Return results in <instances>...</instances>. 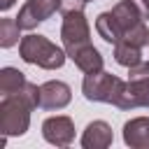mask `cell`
Wrapping results in <instances>:
<instances>
[{"label": "cell", "mask_w": 149, "mask_h": 149, "mask_svg": "<svg viewBox=\"0 0 149 149\" xmlns=\"http://www.w3.org/2000/svg\"><path fill=\"white\" fill-rule=\"evenodd\" d=\"M40 107V86L26 84L23 91L2 95L0 100V133L5 137L23 135L30 126V112Z\"/></svg>", "instance_id": "6da1fadb"}, {"label": "cell", "mask_w": 149, "mask_h": 149, "mask_svg": "<svg viewBox=\"0 0 149 149\" xmlns=\"http://www.w3.org/2000/svg\"><path fill=\"white\" fill-rule=\"evenodd\" d=\"M19 54H21V58L26 63L37 65V68H44V70H58L65 63V56H68L51 40H47L44 35H35V33L21 37Z\"/></svg>", "instance_id": "7a4b0ae2"}, {"label": "cell", "mask_w": 149, "mask_h": 149, "mask_svg": "<svg viewBox=\"0 0 149 149\" xmlns=\"http://www.w3.org/2000/svg\"><path fill=\"white\" fill-rule=\"evenodd\" d=\"M123 84L126 81L119 79L116 74L105 72V70H98V72H91V74L84 77L81 93L91 102H109V105H116V98L121 95Z\"/></svg>", "instance_id": "3957f363"}, {"label": "cell", "mask_w": 149, "mask_h": 149, "mask_svg": "<svg viewBox=\"0 0 149 149\" xmlns=\"http://www.w3.org/2000/svg\"><path fill=\"white\" fill-rule=\"evenodd\" d=\"M88 37H91V28H88V21L84 16V9L65 12L63 14V26H61V40H63L65 54L72 58L77 51H81L84 47L91 44Z\"/></svg>", "instance_id": "277c9868"}, {"label": "cell", "mask_w": 149, "mask_h": 149, "mask_svg": "<svg viewBox=\"0 0 149 149\" xmlns=\"http://www.w3.org/2000/svg\"><path fill=\"white\" fill-rule=\"evenodd\" d=\"M61 9V0H26V5L19 9V26L21 30H33L40 23H44L49 16H54Z\"/></svg>", "instance_id": "5b68a950"}, {"label": "cell", "mask_w": 149, "mask_h": 149, "mask_svg": "<svg viewBox=\"0 0 149 149\" xmlns=\"http://www.w3.org/2000/svg\"><path fill=\"white\" fill-rule=\"evenodd\" d=\"M119 109H135L149 107V77H130L123 84L121 95L116 98Z\"/></svg>", "instance_id": "8992f818"}, {"label": "cell", "mask_w": 149, "mask_h": 149, "mask_svg": "<svg viewBox=\"0 0 149 149\" xmlns=\"http://www.w3.org/2000/svg\"><path fill=\"white\" fill-rule=\"evenodd\" d=\"M42 137L54 147H68L74 140V123L70 116H49L42 123Z\"/></svg>", "instance_id": "52a82bcc"}, {"label": "cell", "mask_w": 149, "mask_h": 149, "mask_svg": "<svg viewBox=\"0 0 149 149\" xmlns=\"http://www.w3.org/2000/svg\"><path fill=\"white\" fill-rule=\"evenodd\" d=\"M70 100L72 91L61 79H51L40 86V109H63L65 105H70Z\"/></svg>", "instance_id": "ba28073f"}, {"label": "cell", "mask_w": 149, "mask_h": 149, "mask_svg": "<svg viewBox=\"0 0 149 149\" xmlns=\"http://www.w3.org/2000/svg\"><path fill=\"white\" fill-rule=\"evenodd\" d=\"M112 140H114V133H112L109 123H105V121H91L84 128L81 147L84 149H105V147L112 144Z\"/></svg>", "instance_id": "9c48e42d"}, {"label": "cell", "mask_w": 149, "mask_h": 149, "mask_svg": "<svg viewBox=\"0 0 149 149\" xmlns=\"http://www.w3.org/2000/svg\"><path fill=\"white\" fill-rule=\"evenodd\" d=\"M123 142L133 149L149 147V116H135L123 123Z\"/></svg>", "instance_id": "30bf717a"}, {"label": "cell", "mask_w": 149, "mask_h": 149, "mask_svg": "<svg viewBox=\"0 0 149 149\" xmlns=\"http://www.w3.org/2000/svg\"><path fill=\"white\" fill-rule=\"evenodd\" d=\"M95 30H98V35H100L105 42H109V44H116V42L121 40V35H123V30H121L114 12H102V14H98V19H95Z\"/></svg>", "instance_id": "8fae6325"}, {"label": "cell", "mask_w": 149, "mask_h": 149, "mask_svg": "<svg viewBox=\"0 0 149 149\" xmlns=\"http://www.w3.org/2000/svg\"><path fill=\"white\" fill-rule=\"evenodd\" d=\"M72 61H74V65H77L84 74H91V72L102 70V56H100V51H98L93 44H88V47H84L81 51H77V54L72 56Z\"/></svg>", "instance_id": "7c38bea8"}, {"label": "cell", "mask_w": 149, "mask_h": 149, "mask_svg": "<svg viewBox=\"0 0 149 149\" xmlns=\"http://www.w3.org/2000/svg\"><path fill=\"white\" fill-rule=\"evenodd\" d=\"M26 84H28V79L19 68H2L0 70V93L2 95L19 93L26 88Z\"/></svg>", "instance_id": "4fadbf2b"}, {"label": "cell", "mask_w": 149, "mask_h": 149, "mask_svg": "<svg viewBox=\"0 0 149 149\" xmlns=\"http://www.w3.org/2000/svg\"><path fill=\"white\" fill-rule=\"evenodd\" d=\"M114 61L123 68H137L142 63V47L128 44V42H116L114 44Z\"/></svg>", "instance_id": "5bb4252c"}, {"label": "cell", "mask_w": 149, "mask_h": 149, "mask_svg": "<svg viewBox=\"0 0 149 149\" xmlns=\"http://www.w3.org/2000/svg\"><path fill=\"white\" fill-rule=\"evenodd\" d=\"M21 37V26L16 19H0V47L2 49H9L19 42Z\"/></svg>", "instance_id": "9a60e30c"}, {"label": "cell", "mask_w": 149, "mask_h": 149, "mask_svg": "<svg viewBox=\"0 0 149 149\" xmlns=\"http://www.w3.org/2000/svg\"><path fill=\"white\" fill-rule=\"evenodd\" d=\"M86 2L84 0H61V12H74V9H84Z\"/></svg>", "instance_id": "2e32d148"}, {"label": "cell", "mask_w": 149, "mask_h": 149, "mask_svg": "<svg viewBox=\"0 0 149 149\" xmlns=\"http://www.w3.org/2000/svg\"><path fill=\"white\" fill-rule=\"evenodd\" d=\"M130 77H149V61H142L137 68H130Z\"/></svg>", "instance_id": "e0dca14e"}, {"label": "cell", "mask_w": 149, "mask_h": 149, "mask_svg": "<svg viewBox=\"0 0 149 149\" xmlns=\"http://www.w3.org/2000/svg\"><path fill=\"white\" fill-rule=\"evenodd\" d=\"M135 2V7L140 9V14L144 16V21L149 19V0H133Z\"/></svg>", "instance_id": "ac0fdd59"}, {"label": "cell", "mask_w": 149, "mask_h": 149, "mask_svg": "<svg viewBox=\"0 0 149 149\" xmlns=\"http://www.w3.org/2000/svg\"><path fill=\"white\" fill-rule=\"evenodd\" d=\"M14 5V0H0V9H9Z\"/></svg>", "instance_id": "d6986e66"}, {"label": "cell", "mask_w": 149, "mask_h": 149, "mask_svg": "<svg viewBox=\"0 0 149 149\" xmlns=\"http://www.w3.org/2000/svg\"><path fill=\"white\" fill-rule=\"evenodd\" d=\"M147 49H149V42H147Z\"/></svg>", "instance_id": "ffe728a7"}, {"label": "cell", "mask_w": 149, "mask_h": 149, "mask_svg": "<svg viewBox=\"0 0 149 149\" xmlns=\"http://www.w3.org/2000/svg\"><path fill=\"white\" fill-rule=\"evenodd\" d=\"M84 2H91V0H84Z\"/></svg>", "instance_id": "44dd1931"}]
</instances>
